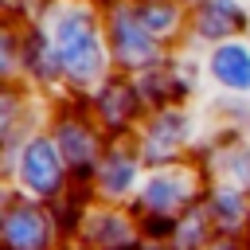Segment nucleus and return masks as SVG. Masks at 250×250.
Returning a JSON list of instances; mask_svg holds the SVG:
<instances>
[]
</instances>
